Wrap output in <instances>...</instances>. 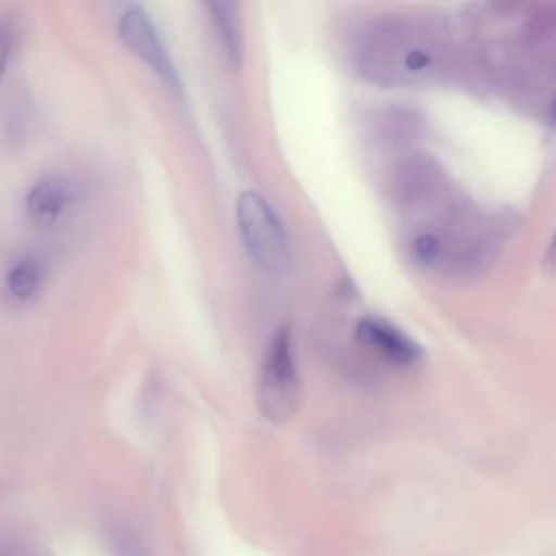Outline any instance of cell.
Masks as SVG:
<instances>
[{
	"label": "cell",
	"mask_w": 556,
	"mask_h": 556,
	"mask_svg": "<svg viewBox=\"0 0 556 556\" xmlns=\"http://www.w3.org/2000/svg\"><path fill=\"white\" fill-rule=\"evenodd\" d=\"M41 280H43V271L39 261L33 256H24L11 265L7 274V289L15 300L26 302L39 291Z\"/></svg>",
	"instance_id": "ba28073f"
},
{
	"label": "cell",
	"mask_w": 556,
	"mask_h": 556,
	"mask_svg": "<svg viewBox=\"0 0 556 556\" xmlns=\"http://www.w3.org/2000/svg\"><path fill=\"white\" fill-rule=\"evenodd\" d=\"M9 54H11V30L9 26H0V78L7 70Z\"/></svg>",
	"instance_id": "9c48e42d"
},
{
	"label": "cell",
	"mask_w": 556,
	"mask_h": 556,
	"mask_svg": "<svg viewBox=\"0 0 556 556\" xmlns=\"http://www.w3.org/2000/svg\"><path fill=\"white\" fill-rule=\"evenodd\" d=\"M298 400L300 380L293 358V339L291 328L282 324L267 345L256 384V402L267 419L285 421L295 413Z\"/></svg>",
	"instance_id": "7a4b0ae2"
},
{
	"label": "cell",
	"mask_w": 556,
	"mask_h": 556,
	"mask_svg": "<svg viewBox=\"0 0 556 556\" xmlns=\"http://www.w3.org/2000/svg\"><path fill=\"white\" fill-rule=\"evenodd\" d=\"M211 13V22L215 26L217 39L228 54L232 63H239L241 59V26H239V15L237 7L230 2H211L206 4Z\"/></svg>",
	"instance_id": "52a82bcc"
},
{
	"label": "cell",
	"mask_w": 556,
	"mask_h": 556,
	"mask_svg": "<svg viewBox=\"0 0 556 556\" xmlns=\"http://www.w3.org/2000/svg\"><path fill=\"white\" fill-rule=\"evenodd\" d=\"M367 54H380L382 61L378 63V72L395 74L402 80H421L432 76L439 65V54L428 41L406 35H395L391 39L382 37V41Z\"/></svg>",
	"instance_id": "277c9868"
},
{
	"label": "cell",
	"mask_w": 556,
	"mask_h": 556,
	"mask_svg": "<svg viewBox=\"0 0 556 556\" xmlns=\"http://www.w3.org/2000/svg\"><path fill=\"white\" fill-rule=\"evenodd\" d=\"M356 337L363 345L397 365H410L419 358V345L413 343L404 332L378 317H365L358 321Z\"/></svg>",
	"instance_id": "5b68a950"
},
{
	"label": "cell",
	"mask_w": 556,
	"mask_h": 556,
	"mask_svg": "<svg viewBox=\"0 0 556 556\" xmlns=\"http://www.w3.org/2000/svg\"><path fill=\"white\" fill-rule=\"evenodd\" d=\"M237 226L241 241L254 263L267 271L280 274L291 263L289 235L282 219L271 204L254 193L245 191L237 200Z\"/></svg>",
	"instance_id": "6da1fadb"
},
{
	"label": "cell",
	"mask_w": 556,
	"mask_h": 556,
	"mask_svg": "<svg viewBox=\"0 0 556 556\" xmlns=\"http://www.w3.org/2000/svg\"><path fill=\"white\" fill-rule=\"evenodd\" d=\"M119 37L126 43V48L137 59H141L163 83H167L174 89H180V80L172 63V56L143 9L130 7L119 15Z\"/></svg>",
	"instance_id": "3957f363"
},
{
	"label": "cell",
	"mask_w": 556,
	"mask_h": 556,
	"mask_svg": "<svg viewBox=\"0 0 556 556\" xmlns=\"http://www.w3.org/2000/svg\"><path fill=\"white\" fill-rule=\"evenodd\" d=\"M72 202V185L59 174L41 176L26 195V211L39 226L56 224Z\"/></svg>",
	"instance_id": "8992f818"
}]
</instances>
